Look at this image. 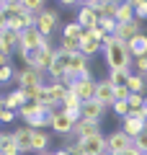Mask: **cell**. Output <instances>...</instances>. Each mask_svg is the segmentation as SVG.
<instances>
[{"label":"cell","instance_id":"obj_1","mask_svg":"<svg viewBox=\"0 0 147 155\" xmlns=\"http://www.w3.org/2000/svg\"><path fill=\"white\" fill-rule=\"evenodd\" d=\"M103 60L109 65V70H132V57L129 47L124 41H119L116 36H106L103 39Z\"/></svg>","mask_w":147,"mask_h":155},{"label":"cell","instance_id":"obj_2","mask_svg":"<svg viewBox=\"0 0 147 155\" xmlns=\"http://www.w3.org/2000/svg\"><path fill=\"white\" fill-rule=\"evenodd\" d=\"M52 109L49 106H41V104H26L21 111H18V119H23L26 122V127L31 129H44L52 124Z\"/></svg>","mask_w":147,"mask_h":155},{"label":"cell","instance_id":"obj_3","mask_svg":"<svg viewBox=\"0 0 147 155\" xmlns=\"http://www.w3.org/2000/svg\"><path fill=\"white\" fill-rule=\"evenodd\" d=\"M54 52L57 49H54V44H52V39H47V44L39 52L23 57V62H26V67H31V70H36V72H47L49 65H52V60H54Z\"/></svg>","mask_w":147,"mask_h":155},{"label":"cell","instance_id":"obj_4","mask_svg":"<svg viewBox=\"0 0 147 155\" xmlns=\"http://www.w3.org/2000/svg\"><path fill=\"white\" fill-rule=\"evenodd\" d=\"M103 39L106 34L101 31V28H93V31H83L80 34V52L90 60L93 54H98V52H103Z\"/></svg>","mask_w":147,"mask_h":155},{"label":"cell","instance_id":"obj_5","mask_svg":"<svg viewBox=\"0 0 147 155\" xmlns=\"http://www.w3.org/2000/svg\"><path fill=\"white\" fill-rule=\"evenodd\" d=\"M44 44H47V39L36 31V26H31V28H26V31H21L18 54H21V57H28V54H34V52H39Z\"/></svg>","mask_w":147,"mask_h":155},{"label":"cell","instance_id":"obj_6","mask_svg":"<svg viewBox=\"0 0 147 155\" xmlns=\"http://www.w3.org/2000/svg\"><path fill=\"white\" fill-rule=\"evenodd\" d=\"M57 28H62V23H60V13L52 11V8H44V11L36 16V31L41 34L44 39H52V34H54Z\"/></svg>","mask_w":147,"mask_h":155},{"label":"cell","instance_id":"obj_7","mask_svg":"<svg viewBox=\"0 0 147 155\" xmlns=\"http://www.w3.org/2000/svg\"><path fill=\"white\" fill-rule=\"evenodd\" d=\"M67 85L65 83H47L44 85V104L49 106V109H60L62 104H65L67 98Z\"/></svg>","mask_w":147,"mask_h":155},{"label":"cell","instance_id":"obj_8","mask_svg":"<svg viewBox=\"0 0 147 155\" xmlns=\"http://www.w3.org/2000/svg\"><path fill=\"white\" fill-rule=\"evenodd\" d=\"M49 119H52L49 127L54 129L57 134H65V137H70L72 129H75V124H77L75 119H72L67 111H62V109H52V116H49Z\"/></svg>","mask_w":147,"mask_h":155},{"label":"cell","instance_id":"obj_9","mask_svg":"<svg viewBox=\"0 0 147 155\" xmlns=\"http://www.w3.org/2000/svg\"><path fill=\"white\" fill-rule=\"evenodd\" d=\"M16 85L21 91L41 88V85H47V83H44V72H36V70H31V67H23V70L16 72Z\"/></svg>","mask_w":147,"mask_h":155},{"label":"cell","instance_id":"obj_10","mask_svg":"<svg viewBox=\"0 0 147 155\" xmlns=\"http://www.w3.org/2000/svg\"><path fill=\"white\" fill-rule=\"evenodd\" d=\"M129 147H134V140H132L129 134H124L121 129H116V132H111L109 137H106V153L109 155H121Z\"/></svg>","mask_w":147,"mask_h":155},{"label":"cell","instance_id":"obj_11","mask_svg":"<svg viewBox=\"0 0 147 155\" xmlns=\"http://www.w3.org/2000/svg\"><path fill=\"white\" fill-rule=\"evenodd\" d=\"M145 127H147V116L142 114V111H134V114H129L126 119H121V132L129 134L132 140H134Z\"/></svg>","mask_w":147,"mask_h":155},{"label":"cell","instance_id":"obj_12","mask_svg":"<svg viewBox=\"0 0 147 155\" xmlns=\"http://www.w3.org/2000/svg\"><path fill=\"white\" fill-rule=\"evenodd\" d=\"M67 91H70L72 96H77L83 104H85V101H93L96 98V80H72V83L67 85Z\"/></svg>","mask_w":147,"mask_h":155},{"label":"cell","instance_id":"obj_13","mask_svg":"<svg viewBox=\"0 0 147 155\" xmlns=\"http://www.w3.org/2000/svg\"><path fill=\"white\" fill-rule=\"evenodd\" d=\"M96 101L103 104L106 109H111V106L116 104V88L109 80H96Z\"/></svg>","mask_w":147,"mask_h":155},{"label":"cell","instance_id":"obj_14","mask_svg":"<svg viewBox=\"0 0 147 155\" xmlns=\"http://www.w3.org/2000/svg\"><path fill=\"white\" fill-rule=\"evenodd\" d=\"M139 34H142V21L134 18V21H129V23H119L116 31H114V36L119 39V41H124V44H129L132 39L139 36Z\"/></svg>","mask_w":147,"mask_h":155},{"label":"cell","instance_id":"obj_15","mask_svg":"<svg viewBox=\"0 0 147 155\" xmlns=\"http://www.w3.org/2000/svg\"><path fill=\"white\" fill-rule=\"evenodd\" d=\"M98 13L96 11H90V8H85L80 3V8H77V13H75V23L83 28V31H93V28H98Z\"/></svg>","mask_w":147,"mask_h":155},{"label":"cell","instance_id":"obj_16","mask_svg":"<svg viewBox=\"0 0 147 155\" xmlns=\"http://www.w3.org/2000/svg\"><path fill=\"white\" fill-rule=\"evenodd\" d=\"M103 114H106V106H103V104H98L96 98H93V101H85V104H83V109H80V119L93 122V124H101Z\"/></svg>","mask_w":147,"mask_h":155},{"label":"cell","instance_id":"obj_17","mask_svg":"<svg viewBox=\"0 0 147 155\" xmlns=\"http://www.w3.org/2000/svg\"><path fill=\"white\" fill-rule=\"evenodd\" d=\"M67 57L70 54H65V52L57 47V52H54V60H52V65H49V78H54V83H60L62 78H65V72H67Z\"/></svg>","mask_w":147,"mask_h":155},{"label":"cell","instance_id":"obj_18","mask_svg":"<svg viewBox=\"0 0 147 155\" xmlns=\"http://www.w3.org/2000/svg\"><path fill=\"white\" fill-rule=\"evenodd\" d=\"M80 145H83V155H103L106 153V137H103V134L80 140Z\"/></svg>","mask_w":147,"mask_h":155},{"label":"cell","instance_id":"obj_19","mask_svg":"<svg viewBox=\"0 0 147 155\" xmlns=\"http://www.w3.org/2000/svg\"><path fill=\"white\" fill-rule=\"evenodd\" d=\"M96 134H101V124L85 122V119H80L75 124V129H72V137L75 140H88V137H96Z\"/></svg>","mask_w":147,"mask_h":155},{"label":"cell","instance_id":"obj_20","mask_svg":"<svg viewBox=\"0 0 147 155\" xmlns=\"http://www.w3.org/2000/svg\"><path fill=\"white\" fill-rule=\"evenodd\" d=\"M3 101H5V109H11V111H16V114H18V111H21L23 106L28 104V98H26V93H23L21 88H13L11 93H8V96H3Z\"/></svg>","mask_w":147,"mask_h":155},{"label":"cell","instance_id":"obj_21","mask_svg":"<svg viewBox=\"0 0 147 155\" xmlns=\"http://www.w3.org/2000/svg\"><path fill=\"white\" fill-rule=\"evenodd\" d=\"M13 137H16L18 147H21V153H34L31 150V140H34V129L31 127H16V132H13Z\"/></svg>","mask_w":147,"mask_h":155},{"label":"cell","instance_id":"obj_22","mask_svg":"<svg viewBox=\"0 0 147 155\" xmlns=\"http://www.w3.org/2000/svg\"><path fill=\"white\" fill-rule=\"evenodd\" d=\"M0 155H21V147H18L13 132H0Z\"/></svg>","mask_w":147,"mask_h":155},{"label":"cell","instance_id":"obj_23","mask_svg":"<svg viewBox=\"0 0 147 155\" xmlns=\"http://www.w3.org/2000/svg\"><path fill=\"white\" fill-rule=\"evenodd\" d=\"M49 142H52V137H49L44 129H34V140H31V150L34 153H49Z\"/></svg>","mask_w":147,"mask_h":155},{"label":"cell","instance_id":"obj_24","mask_svg":"<svg viewBox=\"0 0 147 155\" xmlns=\"http://www.w3.org/2000/svg\"><path fill=\"white\" fill-rule=\"evenodd\" d=\"M134 18H137L134 3H132V0H121L119 11H116V23H129V21H134Z\"/></svg>","mask_w":147,"mask_h":155},{"label":"cell","instance_id":"obj_25","mask_svg":"<svg viewBox=\"0 0 147 155\" xmlns=\"http://www.w3.org/2000/svg\"><path fill=\"white\" fill-rule=\"evenodd\" d=\"M62 111H67V114L75 119V122H80V109H83V101L77 98V96H72V93H67V98H65V104L60 106Z\"/></svg>","mask_w":147,"mask_h":155},{"label":"cell","instance_id":"obj_26","mask_svg":"<svg viewBox=\"0 0 147 155\" xmlns=\"http://www.w3.org/2000/svg\"><path fill=\"white\" fill-rule=\"evenodd\" d=\"M126 47H129V52H132V57H134V60H137V57H147V34L142 31L139 36H134Z\"/></svg>","mask_w":147,"mask_h":155},{"label":"cell","instance_id":"obj_27","mask_svg":"<svg viewBox=\"0 0 147 155\" xmlns=\"http://www.w3.org/2000/svg\"><path fill=\"white\" fill-rule=\"evenodd\" d=\"M126 88H129V93L147 96V80H145V75H137V72H132V78L126 80Z\"/></svg>","mask_w":147,"mask_h":155},{"label":"cell","instance_id":"obj_28","mask_svg":"<svg viewBox=\"0 0 147 155\" xmlns=\"http://www.w3.org/2000/svg\"><path fill=\"white\" fill-rule=\"evenodd\" d=\"M132 78V70H109V80L114 88H119V85H126V80Z\"/></svg>","mask_w":147,"mask_h":155},{"label":"cell","instance_id":"obj_29","mask_svg":"<svg viewBox=\"0 0 147 155\" xmlns=\"http://www.w3.org/2000/svg\"><path fill=\"white\" fill-rule=\"evenodd\" d=\"M0 39H3V44H5L8 54H13V52L18 49V44H21V34H16V31H5V34H0Z\"/></svg>","mask_w":147,"mask_h":155},{"label":"cell","instance_id":"obj_30","mask_svg":"<svg viewBox=\"0 0 147 155\" xmlns=\"http://www.w3.org/2000/svg\"><path fill=\"white\" fill-rule=\"evenodd\" d=\"M60 49L65 52V54H77V52H80V39H65V36H60Z\"/></svg>","mask_w":147,"mask_h":155},{"label":"cell","instance_id":"obj_31","mask_svg":"<svg viewBox=\"0 0 147 155\" xmlns=\"http://www.w3.org/2000/svg\"><path fill=\"white\" fill-rule=\"evenodd\" d=\"M116 26H119V23H116V18H106V16H101V18H98V28H101V31H103L106 36H114Z\"/></svg>","mask_w":147,"mask_h":155},{"label":"cell","instance_id":"obj_32","mask_svg":"<svg viewBox=\"0 0 147 155\" xmlns=\"http://www.w3.org/2000/svg\"><path fill=\"white\" fill-rule=\"evenodd\" d=\"M116 11H119V0H103V5H101V13H98V16L116 18Z\"/></svg>","mask_w":147,"mask_h":155},{"label":"cell","instance_id":"obj_33","mask_svg":"<svg viewBox=\"0 0 147 155\" xmlns=\"http://www.w3.org/2000/svg\"><path fill=\"white\" fill-rule=\"evenodd\" d=\"M80 34H83V28L77 26L75 21H70V23L62 26V36H65V39H80Z\"/></svg>","mask_w":147,"mask_h":155},{"label":"cell","instance_id":"obj_34","mask_svg":"<svg viewBox=\"0 0 147 155\" xmlns=\"http://www.w3.org/2000/svg\"><path fill=\"white\" fill-rule=\"evenodd\" d=\"M126 104H129V114H134V111H142V106H145V96L132 93L129 98H126Z\"/></svg>","mask_w":147,"mask_h":155},{"label":"cell","instance_id":"obj_35","mask_svg":"<svg viewBox=\"0 0 147 155\" xmlns=\"http://www.w3.org/2000/svg\"><path fill=\"white\" fill-rule=\"evenodd\" d=\"M11 80H16V70H13V65H3L0 67V85L11 83Z\"/></svg>","mask_w":147,"mask_h":155},{"label":"cell","instance_id":"obj_36","mask_svg":"<svg viewBox=\"0 0 147 155\" xmlns=\"http://www.w3.org/2000/svg\"><path fill=\"white\" fill-rule=\"evenodd\" d=\"M23 8H26L28 13H34V16H39L47 5H44V0H23Z\"/></svg>","mask_w":147,"mask_h":155},{"label":"cell","instance_id":"obj_37","mask_svg":"<svg viewBox=\"0 0 147 155\" xmlns=\"http://www.w3.org/2000/svg\"><path fill=\"white\" fill-rule=\"evenodd\" d=\"M111 109H114V114L119 116V119H126V116H129V104H126V101H116Z\"/></svg>","mask_w":147,"mask_h":155},{"label":"cell","instance_id":"obj_38","mask_svg":"<svg viewBox=\"0 0 147 155\" xmlns=\"http://www.w3.org/2000/svg\"><path fill=\"white\" fill-rule=\"evenodd\" d=\"M134 147L139 150V153H147V127H145V129H142V132L134 137Z\"/></svg>","mask_w":147,"mask_h":155},{"label":"cell","instance_id":"obj_39","mask_svg":"<svg viewBox=\"0 0 147 155\" xmlns=\"http://www.w3.org/2000/svg\"><path fill=\"white\" fill-rule=\"evenodd\" d=\"M132 3H134L137 18H139V21H145V18H147V0H132Z\"/></svg>","mask_w":147,"mask_h":155},{"label":"cell","instance_id":"obj_40","mask_svg":"<svg viewBox=\"0 0 147 155\" xmlns=\"http://www.w3.org/2000/svg\"><path fill=\"white\" fill-rule=\"evenodd\" d=\"M134 70H137V75H147V57H137L134 62Z\"/></svg>","mask_w":147,"mask_h":155},{"label":"cell","instance_id":"obj_41","mask_svg":"<svg viewBox=\"0 0 147 155\" xmlns=\"http://www.w3.org/2000/svg\"><path fill=\"white\" fill-rule=\"evenodd\" d=\"M16 119H18V114L11 111V109H5L3 114H0V122H3V124H11V122H16Z\"/></svg>","mask_w":147,"mask_h":155},{"label":"cell","instance_id":"obj_42","mask_svg":"<svg viewBox=\"0 0 147 155\" xmlns=\"http://www.w3.org/2000/svg\"><path fill=\"white\" fill-rule=\"evenodd\" d=\"M83 5L90 8V11H96V13H101V5H103V0H83Z\"/></svg>","mask_w":147,"mask_h":155},{"label":"cell","instance_id":"obj_43","mask_svg":"<svg viewBox=\"0 0 147 155\" xmlns=\"http://www.w3.org/2000/svg\"><path fill=\"white\" fill-rule=\"evenodd\" d=\"M5 31H8V16L3 11V0H0V34H5Z\"/></svg>","mask_w":147,"mask_h":155},{"label":"cell","instance_id":"obj_44","mask_svg":"<svg viewBox=\"0 0 147 155\" xmlns=\"http://www.w3.org/2000/svg\"><path fill=\"white\" fill-rule=\"evenodd\" d=\"M129 88H126V85H119V88H116V101H126L129 98Z\"/></svg>","mask_w":147,"mask_h":155},{"label":"cell","instance_id":"obj_45","mask_svg":"<svg viewBox=\"0 0 147 155\" xmlns=\"http://www.w3.org/2000/svg\"><path fill=\"white\" fill-rule=\"evenodd\" d=\"M75 80H96V78H93V72H90V67H85V70H80L75 75Z\"/></svg>","mask_w":147,"mask_h":155},{"label":"cell","instance_id":"obj_46","mask_svg":"<svg viewBox=\"0 0 147 155\" xmlns=\"http://www.w3.org/2000/svg\"><path fill=\"white\" fill-rule=\"evenodd\" d=\"M121 155H145V153H139V150H137V147H129V150H124V153H121Z\"/></svg>","mask_w":147,"mask_h":155},{"label":"cell","instance_id":"obj_47","mask_svg":"<svg viewBox=\"0 0 147 155\" xmlns=\"http://www.w3.org/2000/svg\"><path fill=\"white\" fill-rule=\"evenodd\" d=\"M8 54V49H5V44H3V39H0V57H5ZM8 57H11V54H8Z\"/></svg>","mask_w":147,"mask_h":155},{"label":"cell","instance_id":"obj_48","mask_svg":"<svg viewBox=\"0 0 147 155\" xmlns=\"http://www.w3.org/2000/svg\"><path fill=\"white\" fill-rule=\"evenodd\" d=\"M54 155H70V153H67V150H65V147H62V150H57V153H54Z\"/></svg>","mask_w":147,"mask_h":155},{"label":"cell","instance_id":"obj_49","mask_svg":"<svg viewBox=\"0 0 147 155\" xmlns=\"http://www.w3.org/2000/svg\"><path fill=\"white\" fill-rule=\"evenodd\" d=\"M142 114L147 116V96H145V106H142Z\"/></svg>","mask_w":147,"mask_h":155},{"label":"cell","instance_id":"obj_50","mask_svg":"<svg viewBox=\"0 0 147 155\" xmlns=\"http://www.w3.org/2000/svg\"><path fill=\"white\" fill-rule=\"evenodd\" d=\"M41 155H54V153H41Z\"/></svg>","mask_w":147,"mask_h":155},{"label":"cell","instance_id":"obj_51","mask_svg":"<svg viewBox=\"0 0 147 155\" xmlns=\"http://www.w3.org/2000/svg\"><path fill=\"white\" fill-rule=\"evenodd\" d=\"M103 155H109V153H103Z\"/></svg>","mask_w":147,"mask_h":155}]
</instances>
